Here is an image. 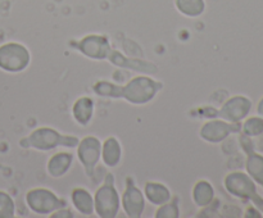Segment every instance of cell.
<instances>
[{
	"label": "cell",
	"instance_id": "1",
	"mask_svg": "<svg viewBox=\"0 0 263 218\" xmlns=\"http://www.w3.org/2000/svg\"><path fill=\"white\" fill-rule=\"evenodd\" d=\"M80 138L74 135H66L49 126H41L31 131L20 140L23 149H35L37 151H53L58 148L76 149Z\"/></svg>",
	"mask_w": 263,
	"mask_h": 218
},
{
	"label": "cell",
	"instance_id": "2",
	"mask_svg": "<svg viewBox=\"0 0 263 218\" xmlns=\"http://www.w3.org/2000/svg\"><path fill=\"white\" fill-rule=\"evenodd\" d=\"M163 89V82L158 81L149 74H138L131 77L122 85V97L133 105H146L156 99Z\"/></svg>",
	"mask_w": 263,
	"mask_h": 218
},
{
	"label": "cell",
	"instance_id": "3",
	"mask_svg": "<svg viewBox=\"0 0 263 218\" xmlns=\"http://www.w3.org/2000/svg\"><path fill=\"white\" fill-rule=\"evenodd\" d=\"M94 196V213L99 218H116L121 212V195L116 186V177L108 172Z\"/></svg>",
	"mask_w": 263,
	"mask_h": 218
},
{
	"label": "cell",
	"instance_id": "4",
	"mask_svg": "<svg viewBox=\"0 0 263 218\" xmlns=\"http://www.w3.org/2000/svg\"><path fill=\"white\" fill-rule=\"evenodd\" d=\"M31 64L30 49L18 41L0 45V69L8 73H21Z\"/></svg>",
	"mask_w": 263,
	"mask_h": 218
},
{
	"label": "cell",
	"instance_id": "5",
	"mask_svg": "<svg viewBox=\"0 0 263 218\" xmlns=\"http://www.w3.org/2000/svg\"><path fill=\"white\" fill-rule=\"evenodd\" d=\"M27 208L37 215H50L59 208L67 207V202L48 187H32L25 195Z\"/></svg>",
	"mask_w": 263,
	"mask_h": 218
},
{
	"label": "cell",
	"instance_id": "6",
	"mask_svg": "<svg viewBox=\"0 0 263 218\" xmlns=\"http://www.w3.org/2000/svg\"><path fill=\"white\" fill-rule=\"evenodd\" d=\"M68 45L91 61H107L113 49L109 38L102 33H87L80 40H71Z\"/></svg>",
	"mask_w": 263,
	"mask_h": 218
},
{
	"label": "cell",
	"instance_id": "7",
	"mask_svg": "<svg viewBox=\"0 0 263 218\" xmlns=\"http://www.w3.org/2000/svg\"><path fill=\"white\" fill-rule=\"evenodd\" d=\"M76 155L87 177H92L98 164L102 161V141L95 135L80 138L76 146Z\"/></svg>",
	"mask_w": 263,
	"mask_h": 218
},
{
	"label": "cell",
	"instance_id": "8",
	"mask_svg": "<svg viewBox=\"0 0 263 218\" xmlns=\"http://www.w3.org/2000/svg\"><path fill=\"white\" fill-rule=\"evenodd\" d=\"M146 200L144 192L134 179L126 177L125 190L121 195V209L128 218H140L145 210Z\"/></svg>",
	"mask_w": 263,
	"mask_h": 218
},
{
	"label": "cell",
	"instance_id": "9",
	"mask_svg": "<svg viewBox=\"0 0 263 218\" xmlns=\"http://www.w3.org/2000/svg\"><path fill=\"white\" fill-rule=\"evenodd\" d=\"M223 187L229 194L241 199H252L258 205H263L261 197L257 196L256 186L251 177L243 172H230L223 179Z\"/></svg>",
	"mask_w": 263,
	"mask_h": 218
},
{
	"label": "cell",
	"instance_id": "10",
	"mask_svg": "<svg viewBox=\"0 0 263 218\" xmlns=\"http://www.w3.org/2000/svg\"><path fill=\"white\" fill-rule=\"evenodd\" d=\"M239 123H231L220 117L205 121L199 128V137L208 144H220L231 133L238 132Z\"/></svg>",
	"mask_w": 263,
	"mask_h": 218
},
{
	"label": "cell",
	"instance_id": "11",
	"mask_svg": "<svg viewBox=\"0 0 263 218\" xmlns=\"http://www.w3.org/2000/svg\"><path fill=\"white\" fill-rule=\"evenodd\" d=\"M107 61L120 69H128V71L138 72L140 74H149V76L158 73V66L153 62L146 61L144 58H130L116 49L110 50Z\"/></svg>",
	"mask_w": 263,
	"mask_h": 218
},
{
	"label": "cell",
	"instance_id": "12",
	"mask_svg": "<svg viewBox=\"0 0 263 218\" xmlns=\"http://www.w3.org/2000/svg\"><path fill=\"white\" fill-rule=\"evenodd\" d=\"M251 109V102L246 96H233L226 100L218 109V117L231 123H239Z\"/></svg>",
	"mask_w": 263,
	"mask_h": 218
},
{
	"label": "cell",
	"instance_id": "13",
	"mask_svg": "<svg viewBox=\"0 0 263 218\" xmlns=\"http://www.w3.org/2000/svg\"><path fill=\"white\" fill-rule=\"evenodd\" d=\"M74 162V154L72 151L59 150L55 151L46 163V173L51 179H61L66 176L72 168Z\"/></svg>",
	"mask_w": 263,
	"mask_h": 218
},
{
	"label": "cell",
	"instance_id": "14",
	"mask_svg": "<svg viewBox=\"0 0 263 218\" xmlns=\"http://www.w3.org/2000/svg\"><path fill=\"white\" fill-rule=\"evenodd\" d=\"M95 113V103L92 100V97L86 96H80L77 97L73 102L71 108V114L72 118L74 120V122L79 126L82 127H86L91 123L92 118H94Z\"/></svg>",
	"mask_w": 263,
	"mask_h": 218
},
{
	"label": "cell",
	"instance_id": "15",
	"mask_svg": "<svg viewBox=\"0 0 263 218\" xmlns=\"http://www.w3.org/2000/svg\"><path fill=\"white\" fill-rule=\"evenodd\" d=\"M122 145L116 136H108L102 141V162L108 168H116L122 161Z\"/></svg>",
	"mask_w": 263,
	"mask_h": 218
},
{
	"label": "cell",
	"instance_id": "16",
	"mask_svg": "<svg viewBox=\"0 0 263 218\" xmlns=\"http://www.w3.org/2000/svg\"><path fill=\"white\" fill-rule=\"evenodd\" d=\"M143 192L146 202L156 207L164 204L172 197L171 189L166 184L159 181H146L144 184Z\"/></svg>",
	"mask_w": 263,
	"mask_h": 218
},
{
	"label": "cell",
	"instance_id": "17",
	"mask_svg": "<svg viewBox=\"0 0 263 218\" xmlns=\"http://www.w3.org/2000/svg\"><path fill=\"white\" fill-rule=\"evenodd\" d=\"M71 203L76 212L81 215L90 217L94 214V196L85 187H73L71 191Z\"/></svg>",
	"mask_w": 263,
	"mask_h": 218
},
{
	"label": "cell",
	"instance_id": "18",
	"mask_svg": "<svg viewBox=\"0 0 263 218\" xmlns=\"http://www.w3.org/2000/svg\"><path fill=\"white\" fill-rule=\"evenodd\" d=\"M215 187L208 180L200 179L193 185L192 200L198 208H205L215 202Z\"/></svg>",
	"mask_w": 263,
	"mask_h": 218
},
{
	"label": "cell",
	"instance_id": "19",
	"mask_svg": "<svg viewBox=\"0 0 263 218\" xmlns=\"http://www.w3.org/2000/svg\"><path fill=\"white\" fill-rule=\"evenodd\" d=\"M175 8L186 18H199L207 9L205 0H174Z\"/></svg>",
	"mask_w": 263,
	"mask_h": 218
},
{
	"label": "cell",
	"instance_id": "20",
	"mask_svg": "<svg viewBox=\"0 0 263 218\" xmlns=\"http://www.w3.org/2000/svg\"><path fill=\"white\" fill-rule=\"evenodd\" d=\"M92 91L97 96L118 100L122 97V85L107 80H99L92 84Z\"/></svg>",
	"mask_w": 263,
	"mask_h": 218
},
{
	"label": "cell",
	"instance_id": "21",
	"mask_svg": "<svg viewBox=\"0 0 263 218\" xmlns=\"http://www.w3.org/2000/svg\"><path fill=\"white\" fill-rule=\"evenodd\" d=\"M180 215H181V210H180L177 197H171L167 203L158 205L154 212L156 218H180Z\"/></svg>",
	"mask_w": 263,
	"mask_h": 218
},
{
	"label": "cell",
	"instance_id": "22",
	"mask_svg": "<svg viewBox=\"0 0 263 218\" xmlns=\"http://www.w3.org/2000/svg\"><path fill=\"white\" fill-rule=\"evenodd\" d=\"M15 217V202L12 195L0 190V218Z\"/></svg>",
	"mask_w": 263,
	"mask_h": 218
},
{
	"label": "cell",
	"instance_id": "23",
	"mask_svg": "<svg viewBox=\"0 0 263 218\" xmlns=\"http://www.w3.org/2000/svg\"><path fill=\"white\" fill-rule=\"evenodd\" d=\"M262 128H263V123L259 118H249L243 126L244 133H247V135L249 136L258 135V133L262 131Z\"/></svg>",
	"mask_w": 263,
	"mask_h": 218
},
{
	"label": "cell",
	"instance_id": "24",
	"mask_svg": "<svg viewBox=\"0 0 263 218\" xmlns=\"http://www.w3.org/2000/svg\"><path fill=\"white\" fill-rule=\"evenodd\" d=\"M49 217H51V218H73L74 214L71 209H68L67 207H64V208H59L58 210H55V212L51 213Z\"/></svg>",
	"mask_w": 263,
	"mask_h": 218
},
{
	"label": "cell",
	"instance_id": "25",
	"mask_svg": "<svg viewBox=\"0 0 263 218\" xmlns=\"http://www.w3.org/2000/svg\"><path fill=\"white\" fill-rule=\"evenodd\" d=\"M199 113L203 115V118L205 120H211V118L218 117V110L213 107H203L199 108Z\"/></svg>",
	"mask_w": 263,
	"mask_h": 218
}]
</instances>
